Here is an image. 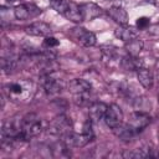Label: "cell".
I'll list each match as a JSON object with an SVG mask.
<instances>
[{
	"instance_id": "cell-24",
	"label": "cell",
	"mask_w": 159,
	"mask_h": 159,
	"mask_svg": "<svg viewBox=\"0 0 159 159\" xmlns=\"http://www.w3.org/2000/svg\"><path fill=\"white\" fill-rule=\"evenodd\" d=\"M149 25H150V19H149V17L142 16V17H138V19H137L135 26H137L139 30H144V29H147Z\"/></svg>"
},
{
	"instance_id": "cell-3",
	"label": "cell",
	"mask_w": 159,
	"mask_h": 159,
	"mask_svg": "<svg viewBox=\"0 0 159 159\" xmlns=\"http://www.w3.org/2000/svg\"><path fill=\"white\" fill-rule=\"evenodd\" d=\"M47 132L52 135H60L63 137L72 132V120L65 114H60L55 117L47 127Z\"/></svg>"
},
{
	"instance_id": "cell-7",
	"label": "cell",
	"mask_w": 159,
	"mask_h": 159,
	"mask_svg": "<svg viewBox=\"0 0 159 159\" xmlns=\"http://www.w3.org/2000/svg\"><path fill=\"white\" fill-rule=\"evenodd\" d=\"M71 36L76 40V42H78L80 45L84 46V47H92L97 43V39L96 35L83 27H75L71 31Z\"/></svg>"
},
{
	"instance_id": "cell-2",
	"label": "cell",
	"mask_w": 159,
	"mask_h": 159,
	"mask_svg": "<svg viewBox=\"0 0 159 159\" xmlns=\"http://www.w3.org/2000/svg\"><path fill=\"white\" fill-rule=\"evenodd\" d=\"M92 89V84L89 81L83 78H75L71 80L68 83V91L75 96L76 103L83 104L88 101V94Z\"/></svg>"
},
{
	"instance_id": "cell-17",
	"label": "cell",
	"mask_w": 159,
	"mask_h": 159,
	"mask_svg": "<svg viewBox=\"0 0 159 159\" xmlns=\"http://www.w3.org/2000/svg\"><path fill=\"white\" fill-rule=\"evenodd\" d=\"M114 35L117 39L122 40L123 42H128L130 41L132 39H135L137 37V31L132 27V26H128V25H119L116 30H114Z\"/></svg>"
},
{
	"instance_id": "cell-11",
	"label": "cell",
	"mask_w": 159,
	"mask_h": 159,
	"mask_svg": "<svg viewBox=\"0 0 159 159\" xmlns=\"http://www.w3.org/2000/svg\"><path fill=\"white\" fill-rule=\"evenodd\" d=\"M42 86H43L46 93H48V94H57V93H60V92L62 91V88H63L62 82H61L60 80L55 78V77L51 75V72L45 73V75L42 76Z\"/></svg>"
},
{
	"instance_id": "cell-27",
	"label": "cell",
	"mask_w": 159,
	"mask_h": 159,
	"mask_svg": "<svg viewBox=\"0 0 159 159\" xmlns=\"http://www.w3.org/2000/svg\"><path fill=\"white\" fill-rule=\"evenodd\" d=\"M157 80H158V82H159V70H158V73H157Z\"/></svg>"
},
{
	"instance_id": "cell-25",
	"label": "cell",
	"mask_w": 159,
	"mask_h": 159,
	"mask_svg": "<svg viewBox=\"0 0 159 159\" xmlns=\"http://www.w3.org/2000/svg\"><path fill=\"white\" fill-rule=\"evenodd\" d=\"M147 2H149V4H152L153 6H157V7H159V0H145Z\"/></svg>"
},
{
	"instance_id": "cell-14",
	"label": "cell",
	"mask_w": 159,
	"mask_h": 159,
	"mask_svg": "<svg viewBox=\"0 0 159 159\" xmlns=\"http://www.w3.org/2000/svg\"><path fill=\"white\" fill-rule=\"evenodd\" d=\"M82 15H83V21H91L98 16L102 15V9L94 4V2H86V4H81L80 5Z\"/></svg>"
},
{
	"instance_id": "cell-13",
	"label": "cell",
	"mask_w": 159,
	"mask_h": 159,
	"mask_svg": "<svg viewBox=\"0 0 159 159\" xmlns=\"http://www.w3.org/2000/svg\"><path fill=\"white\" fill-rule=\"evenodd\" d=\"M108 104L103 102H93L88 108V119L92 123H97L104 119V114L107 112Z\"/></svg>"
},
{
	"instance_id": "cell-26",
	"label": "cell",
	"mask_w": 159,
	"mask_h": 159,
	"mask_svg": "<svg viewBox=\"0 0 159 159\" xmlns=\"http://www.w3.org/2000/svg\"><path fill=\"white\" fill-rule=\"evenodd\" d=\"M155 66H157V68L159 70V58H158V61H157V63H155Z\"/></svg>"
},
{
	"instance_id": "cell-5",
	"label": "cell",
	"mask_w": 159,
	"mask_h": 159,
	"mask_svg": "<svg viewBox=\"0 0 159 159\" xmlns=\"http://www.w3.org/2000/svg\"><path fill=\"white\" fill-rule=\"evenodd\" d=\"M21 132H22V118L19 119L17 117H11L2 123V129H1L2 137L20 138Z\"/></svg>"
},
{
	"instance_id": "cell-18",
	"label": "cell",
	"mask_w": 159,
	"mask_h": 159,
	"mask_svg": "<svg viewBox=\"0 0 159 159\" xmlns=\"http://www.w3.org/2000/svg\"><path fill=\"white\" fill-rule=\"evenodd\" d=\"M137 78H138V82L145 88V89H149L153 87V83H154V77H153V73L145 68V67H140L139 70H137Z\"/></svg>"
},
{
	"instance_id": "cell-10",
	"label": "cell",
	"mask_w": 159,
	"mask_h": 159,
	"mask_svg": "<svg viewBox=\"0 0 159 159\" xmlns=\"http://www.w3.org/2000/svg\"><path fill=\"white\" fill-rule=\"evenodd\" d=\"M61 14L66 19H68L70 21L76 22V24H80V22L83 21V15H82L81 7H80V5H77L73 1H68L67 0V2L65 5V9H63V11Z\"/></svg>"
},
{
	"instance_id": "cell-22",
	"label": "cell",
	"mask_w": 159,
	"mask_h": 159,
	"mask_svg": "<svg viewBox=\"0 0 159 159\" xmlns=\"http://www.w3.org/2000/svg\"><path fill=\"white\" fill-rule=\"evenodd\" d=\"M123 155L124 157H128V158H147V157H152L153 154H152L150 149H148V148H138L134 152L125 153Z\"/></svg>"
},
{
	"instance_id": "cell-1",
	"label": "cell",
	"mask_w": 159,
	"mask_h": 159,
	"mask_svg": "<svg viewBox=\"0 0 159 159\" xmlns=\"http://www.w3.org/2000/svg\"><path fill=\"white\" fill-rule=\"evenodd\" d=\"M42 120L36 114H26L25 117H22V132L20 138L26 142L34 137H37L42 132Z\"/></svg>"
},
{
	"instance_id": "cell-28",
	"label": "cell",
	"mask_w": 159,
	"mask_h": 159,
	"mask_svg": "<svg viewBox=\"0 0 159 159\" xmlns=\"http://www.w3.org/2000/svg\"><path fill=\"white\" fill-rule=\"evenodd\" d=\"M158 102H159V93H158Z\"/></svg>"
},
{
	"instance_id": "cell-12",
	"label": "cell",
	"mask_w": 159,
	"mask_h": 159,
	"mask_svg": "<svg viewBox=\"0 0 159 159\" xmlns=\"http://www.w3.org/2000/svg\"><path fill=\"white\" fill-rule=\"evenodd\" d=\"M51 26L43 21H36L30 24L29 26L25 27V32L27 35L31 36H41V37H46L51 35Z\"/></svg>"
},
{
	"instance_id": "cell-15",
	"label": "cell",
	"mask_w": 159,
	"mask_h": 159,
	"mask_svg": "<svg viewBox=\"0 0 159 159\" xmlns=\"http://www.w3.org/2000/svg\"><path fill=\"white\" fill-rule=\"evenodd\" d=\"M107 14L118 25H127L128 24V14H127L125 9L122 7V6H119V5L111 6L107 10Z\"/></svg>"
},
{
	"instance_id": "cell-21",
	"label": "cell",
	"mask_w": 159,
	"mask_h": 159,
	"mask_svg": "<svg viewBox=\"0 0 159 159\" xmlns=\"http://www.w3.org/2000/svg\"><path fill=\"white\" fill-rule=\"evenodd\" d=\"M133 107L134 111H139V112H147L150 111V102L147 97L144 96H139L133 101Z\"/></svg>"
},
{
	"instance_id": "cell-23",
	"label": "cell",
	"mask_w": 159,
	"mask_h": 159,
	"mask_svg": "<svg viewBox=\"0 0 159 159\" xmlns=\"http://www.w3.org/2000/svg\"><path fill=\"white\" fill-rule=\"evenodd\" d=\"M60 45V41L56 39V37H53V36H46L45 37V40H43V42H42V46L45 47V48H47V50H52V48H55V47H57Z\"/></svg>"
},
{
	"instance_id": "cell-6",
	"label": "cell",
	"mask_w": 159,
	"mask_h": 159,
	"mask_svg": "<svg viewBox=\"0 0 159 159\" xmlns=\"http://www.w3.org/2000/svg\"><path fill=\"white\" fill-rule=\"evenodd\" d=\"M123 119H124V116H123L122 108L118 104H116V103L109 104L108 108H107V112L104 114V122H106V124L111 129H114L116 127H118L119 124L123 123Z\"/></svg>"
},
{
	"instance_id": "cell-4",
	"label": "cell",
	"mask_w": 159,
	"mask_h": 159,
	"mask_svg": "<svg viewBox=\"0 0 159 159\" xmlns=\"http://www.w3.org/2000/svg\"><path fill=\"white\" fill-rule=\"evenodd\" d=\"M32 91V83L27 81L22 82H12L6 86V92L9 97L12 99H27L30 96V92Z\"/></svg>"
},
{
	"instance_id": "cell-8",
	"label": "cell",
	"mask_w": 159,
	"mask_h": 159,
	"mask_svg": "<svg viewBox=\"0 0 159 159\" xmlns=\"http://www.w3.org/2000/svg\"><path fill=\"white\" fill-rule=\"evenodd\" d=\"M39 14H41V9H39L34 4H20L14 9V16L21 21L32 19Z\"/></svg>"
},
{
	"instance_id": "cell-9",
	"label": "cell",
	"mask_w": 159,
	"mask_h": 159,
	"mask_svg": "<svg viewBox=\"0 0 159 159\" xmlns=\"http://www.w3.org/2000/svg\"><path fill=\"white\" fill-rule=\"evenodd\" d=\"M150 116L147 112H139V111H134L133 113H130L129 119H128V124L138 133L140 130H143L149 123H150Z\"/></svg>"
},
{
	"instance_id": "cell-16",
	"label": "cell",
	"mask_w": 159,
	"mask_h": 159,
	"mask_svg": "<svg viewBox=\"0 0 159 159\" xmlns=\"http://www.w3.org/2000/svg\"><path fill=\"white\" fill-rule=\"evenodd\" d=\"M113 130V133L120 139V140H123V142H130L134 137H135V134H137V132L128 124V123H122V124H119L118 127H116L114 129H112Z\"/></svg>"
},
{
	"instance_id": "cell-20",
	"label": "cell",
	"mask_w": 159,
	"mask_h": 159,
	"mask_svg": "<svg viewBox=\"0 0 159 159\" xmlns=\"http://www.w3.org/2000/svg\"><path fill=\"white\" fill-rule=\"evenodd\" d=\"M143 46H144L143 41H142L140 39L135 37V39H132L130 41L125 42L124 48H125V51H127V53H128V55H132V56H138V55L142 52Z\"/></svg>"
},
{
	"instance_id": "cell-19",
	"label": "cell",
	"mask_w": 159,
	"mask_h": 159,
	"mask_svg": "<svg viewBox=\"0 0 159 159\" xmlns=\"http://www.w3.org/2000/svg\"><path fill=\"white\" fill-rule=\"evenodd\" d=\"M120 66L125 71H135V72H137V70L143 67L140 58H138V56H132V55H127V56L122 57Z\"/></svg>"
}]
</instances>
